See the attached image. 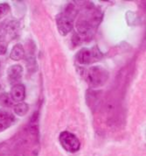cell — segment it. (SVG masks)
<instances>
[{"mask_svg": "<svg viewBox=\"0 0 146 156\" xmlns=\"http://www.w3.org/2000/svg\"><path fill=\"white\" fill-rule=\"evenodd\" d=\"M14 120V118H10L7 119H2L0 120V132H3L5 130H6L7 128L10 127L12 124V122Z\"/></svg>", "mask_w": 146, "mask_h": 156, "instance_id": "obj_11", "label": "cell"}, {"mask_svg": "<svg viewBox=\"0 0 146 156\" xmlns=\"http://www.w3.org/2000/svg\"><path fill=\"white\" fill-rule=\"evenodd\" d=\"M103 56L101 52L99 51L97 48H84L81 49L77 53L76 61L80 64L82 65H89L96 61H99Z\"/></svg>", "mask_w": 146, "mask_h": 156, "instance_id": "obj_3", "label": "cell"}, {"mask_svg": "<svg viewBox=\"0 0 146 156\" xmlns=\"http://www.w3.org/2000/svg\"><path fill=\"white\" fill-rule=\"evenodd\" d=\"M109 79V72L101 66L90 67L86 73V81L92 88L104 85Z\"/></svg>", "mask_w": 146, "mask_h": 156, "instance_id": "obj_1", "label": "cell"}, {"mask_svg": "<svg viewBox=\"0 0 146 156\" xmlns=\"http://www.w3.org/2000/svg\"><path fill=\"white\" fill-rule=\"evenodd\" d=\"M59 140L63 148L69 153H75L80 149L81 147L80 140H78L75 135L69 132H62L60 134Z\"/></svg>", "mask_w": 146, "mask_h": 156, "instance_id": "obj_4", "label": "cell"}, {"mask_svg": "<svg viewBox=\"0 0 146 156\" xmlns=\"http://www.w3.org/2000/svg\"><path fill=\"white\" fill-rule=\"evenodd\" d=\"M13 116H12L8 112L5 111V110H0V120L2 119H7L10 118H12Z\"/></svg>", "mask_w": 146, "mask_h": 156, "instance_id": "obj_13", "label": "cell"}, {"mask_svg": "<svg viewBox=\"0 0 146 156\" xmlns=\"http://www.w3.org/2000/svg\"><path fill=\"white\" fill-rule=\"evenodd\" d=\"M11 98L14 102H21L26 98V88L23 84H16L11 90Z\"/></svg>", "mask_w": 146, "mask_h": 156, "instance_id": "obj_6", "label": "cell"}, {"mask_svg": "<svg viewBox=\"0 0 146 156\" xmlns=\"http://www.w3.org/2000/svg\"><path fill=\"white\" fill-rule=\"evenodd\" d=\"M0 89H1V84H0Z\"/></svg>", "mask_w": 146, "mask_h": 156, "instance_id": "obj_15", "label": "cell"}, {"mask_svg": "<svg viewBox=\"0 0 146 156\" xmlns=\"http://www.w3.org/2000/svg\"><path fill=\"white\" fill-rule=\"evenodd\" d=\"M13 101L12 99L11 96L7 93H2L0 95V105L2 106L10 107L12 105Z\"/></svg>", "mask_w": 146, "mask_h": 156, "instance_id": "obj_10", "label": "cell"}, {"mask_svg": "<svg viewBox=\"0 0 146 156\" xmlns=\"http://www.w3.org/2000/svg\"><path fill=\"white\" fill-rule=\"evenodd\" d=\"M25 56V49L22 44H16L10 54V58L13 61H20Z\"/></svg>", "mask_w": 146, "mask_h": 156, "instance_id": "obj_7", "label": "cell"}, {"mask_svg": "<svg viewBox=\"0 0 146 156\" xmlns=\"http://www.w3.org/2000/svg\"><path fill=\"white\" fill-rule=\"evenodd\" d=\"M30 131L31 133L33 135L39 134V114L36 112L33 117L31 118V121H30Z\"/></svg>", "mask_w": 146, "mask_h": 156, "instance_id": "obj_8", "label": "cell"}, {"mask_svg": "<svg viewBox=\"0 0 146 156\" xmlns=\"http://www.w3.org/2000/svg\"><path fill=\"white\" fill-rule=\"evenodd\" d=\"M23 68L21 65L19 64H14L9 67L7 69V76L11 82H17L20 80L22 76H23Z\"/></svg>", "mask_w": 146, "mask_h": 156, "instance_id": "obj_5", "label": "cell"}, {"mask_svg": "<svg viewBox=\"0 0 146 156\" xmlns=\"http://www.w3.org/2000/svg\"><path fill=\"white\" fill-rule=\"evenodd\" d=\"M75 6L69 5L66 11L57 17V27L61 35H67L74 28V16L75 15Z\"/></svg>", "mask_w": 146, "mask_h": 156, "instance_id": "obj_2", "label": "cell"}, {"mask_svg": "<svg viewBox=\"0 0 146 156\" xmlns=\"http://www.w3.org/2000/svg\"><path fill=\"white\" fill-rule=\"evenodd\" d=\"M7 43L5 41H0V55H5L7 52Z\"/></svg>", "mask_w": 146, "mask_h": 156, "instance_id": "obj_14", "label": "cell"}, {"mask_svg": "<svg viewBox=\"0 0 146 156\" xmlns=\"http://www.w3.org/2000/svg\"><path fill=\"white\" fill-rule=\"evenodd\" d=\"M29 111V106L26 103H19L14 106V112L19 116H25Z\"/></svg>", "mask_w": 146, "mask_h": 156, "instance_id": "obj_9", "label": "cell"}, {"mask_svg": "<svg viewBox=\"0 0 146 156\" xmlns=\"http://www.w3.org/2000/svg\"><path fill=\"white\" fill-rule=\"evenodd\" d=\"M9 11H10V6L8 4L6 3L0 4V20L3 19L9 12Z\"/></svg>", "mask_w": 146, "mask_h": 156, "instance_id": "obj_12", "label": "cell"}]
</instances>
